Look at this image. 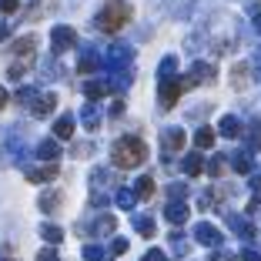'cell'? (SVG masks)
I'll return each mask as SVG.
<instances>
[{
  "mask_svg": "<svg viewBox=\"0 0 261 261\" xmlns=\"http://www.w3.org/2000/svg\"><path fill=\"white\" fill-rule=\"evenodd\" d=\"M111 158H114L117 168H138V164L147 161V144L141 138H134V134H127V138L114 141V147H111Z\"/></svg>",
  "mask_w": 261,
  "mask_h": 261,
  "instance_id": "cell-1",
  "label": "cell"
},
{
  "mask_svg": "<svg viewBox=\"0 0 261 261\" xmlns=\"http://www.w3.org/2000/svg\"><path fill=\"white\" fill-rule=\"evenodd\" d=\"M127 20H130V4L127 0H108V4L100 7V14L94 17L97 31H104V34H117Z\"/></svg>",
  "mask_w": 261,
  "mask_h": 261,
  "instance_id": "cell-2",
  "label": "cell"
},
{
  "mask_svg": "<svg viewBox=\"0 0 261 261\" xmlns=\"http://www.w3.org/2000/svg\"><path fill=\"white\" fill-rule=\"evenodd\" d=\"M130 61H134V50H130L127 44H111L108 54H104V67L108 70H121V67H127Z\"/></svg>",
  "mask_w": 261,
  "mask_h": 261,
  "instance_id": "cell-3",
  "label": "cell"
},
{
  "mask_svg": "<svg viewBox=\"0 0 261 261\" xmlns=\"http://www.w3.org/2000/svg\"><path fill=\"white\" fill-rule=\"evenodd\" d=\"M181 91H185V81H177V77L161 81V91H158V97H161V108L171 111V108L177 104V97H181Z\"/></svg>",
  "mask_w": 261,
  "mask_h": 261,
  "instance_id": "cell-4",
  "label": "cell"
},
{
  "mask_svg": "<svg viewBox=\"0 0 261 261\" xmlns=\"http://www.w3.org/2000/svg\"><path fill=\"white\" fill-rule=\"evenodd\" d=\"M74 44H77L74 27L61 23V27H54V31H50V47H54V54H64V50H70Z\"/></svg>",
  "mask_w": 261,
  "mask_h": 261,
  "instance_id": "cell-5",
  "label": "cell"
},
{
  "mask_svg": "<svg viewBox=\"0 0 261 261\" xmlns=\"http://www.w3.org/2000/svg\"><path fill=\"white\" fill-rule=\"evenodd\" d=\"M224 221H228V228L238 234V238H245V241H251V238H258L254 234V224L248 221V218H241V215H234V211H224Z\"/></svg>",
  "mask_w": 261,
  "mask_h": 261,
  "instance_id": "cell-6",
  "label": "cell"
},
{
  "mask_svg": "<svg viewBox=\"0 0 261 261\" xmlns=\"http://www.w3.org/2000/svg\"><path fill=\"white\" fill-rule=\"evenodd\" d=\"M61 174L57 164H40V168H23V177L31 181V185H47V181H54Z\"/></svg>",
  "mask_w": 261,
  "mask_h": 261,
  "instance_id": "cell-7",
  "label": "cell"
},
{
  "mask_svg": "<svg viewBox=\"0 0 261 261\" xmlns=\"http://www.w3.org/2000/svg\"><path fill=\"white\" fill-rule=\"evenodd\" d=\"M194 241H201V245H207V248H218L221 245V231H218L215 224H207V221H198L194 224Z\"/></svg>",
  "mask_w": 261,
  "mask_h": 261,
  "instance_id": "cell-8",
  "label": "cell"
},
{
  "mask_svg": "<svg viewBox=\"0 0 261 261\" xmlns=\"http://www.w3.org/2000/svg\"><path fill=\"white\" fill-rule=\"evenodd\" d=\"M185 130H181V127H168V130H164V134H161V151L164 154H174V151H181V147H185Z\"/></svg>",
  "mask_w": 261,
  "mask_h": 261,
  "instance_id": "cell-9",
  "label": "cell"
},
{
  "mask_svg": "<svg viewBox=\"0 0 261 261\" xmlns=\"http://www.w3.org/2000/svg\"><path fill=\"white\" fill-rule=\"evenodd\" d=\"M215 77V67L211 64H191V74L185 77V87H194V84H204V81H211Z\"/></svg>",
  "mask_w": 261,
  "mask_h": 261,
  "instance_id": "cell-10",
  "label": "cell"
},
{
  "mask_svg": "<svg viewBox=\"0 0 261 261\" xmlns=\"http://www.w3.org/2000/svg\"><path fill=\"white\" fill-rule=\"evenodd\" d=\"M188 215H191V211H188L185 201H168V207H164V218H168L171 224H185Z\"/></svg>",
  "mask_w": 261,
  "mask_h": 261,
  "instance_id": "cell-11",
  "label": "cell"
},
{
  "mask_svg": "<svg viewBox=\"0 0 261 261\" xmlns=\"http://www.w3.org/2000/svg\"><path fill=\"white\" fill-rule=\"evenodd\" d=\"M37 158H44L47 164H57V158H61V144H57V138H47L37 144Z\"/></svg>",
  "mask_w": 261,
  "mask_h": 261,
  "instance_id": "cell-12",
  "label": "cell"
},
{
  "mask_svg": "<svg viewBox=\"0 0 261 261\" xmlns=\"http://www.w3.org/2000/svg\"><path fill=\"white\" fill-rule=\"evenodd\" d=\"M100 64H104V61H100V54L94 50V47H87L84 54H81V61H77V70H81V74H94Z\"/></svg>",
  "mask_w": 261,
  "mask_h": 261,
  "instance_id": "cell-13",
  "label": "cell"
},
{
  "mask_svg": "<svg viewBox=\"0 0 261 261\" xmlns=\"http://www.w3.org/2000/svg\"><path fill=\"white\" fill-rule=\"evenodd\" d=\"M34 47H37V37L34 34H27V37H20V40H14V50L17 57H23V61H34Z\"/></svg>",
  "mask_w": 261,
  "mask_h": 261,
  "instance_id": "cell-14",
  "label": "cell"
},
{
  "mask_svg": "<svg viewBox=\"0 0 261 261\" xmlns=\"http://www.w3.org/2000/svg\"><path fill=\"white\" fill-rule=\"evenodd\" d=\"M218 134H221V138H238L241 134V121L234 114H224L221 121H218Z\"/></svg>",
  "mask_w": 261,
  "mask_h": 261,
  "instance_id": "cell-15",
  "label": "cell"
},
{
  "mask_svg": "<svg viewBox=\"0 0 261 261\" xmlns=\"http://www.w3.org/2000/svg\"><path fill=\"white\" fill-rule=\"evenodd\" d=\"M228 158H231V168L238 171V174H251L254 171V161H251L248 151H234V154H228Z\"/></svg>",
  "mask_w": 261,
  "mask_h": 261,
  "instance_id": "cell-16",
  "label": "cell"
},
{
  "mask_svg": "<svg viewBox=\"0 0 261 261\" xmlns=\"http://www.w3.org/2000/svg\"><path fill=\"white\" fill-rule=\"evenodd\" d=\"M54 108H57V97H54V94H44V97L34 100V117H50Z\"/></svg>",
  "mask_w": 261,
  "mask_h": 261,
  "instance_id": "cell-17",
  "label": "cell"
},
{
  "mask_svg": "<svg viewBox=\"0 0 261 261\" xmlns=\"http://www.w3.org/2000/svg\"><path fill=\"white\" fill-rule=\"evenodd\" d=\"M70 134H74V117H70V114H61L54 121V138L57 141H67Z\"/></svg>",
  "mask_w": 261,
  "mask_h": 261,
  "instance_id": "cell-18",
  "label": "cell"
},
{
  "mask_svg": "<svg viewBox=\"0 0 261 261\" xmlns=\"http://www.w3.org/2000/svg\"><path fill=\"white\" fill-rule=\"evenodd\" d=\"M114 201H117V207H121V211H130V207L138 204V194H134V188H117V191H114Z\"/></svg>",
  "mask_w": 261,
  "mask_h": 261,
  "instance_id": "cell-19",
  "label": "cell"
},
{
  "mask_svg": "<svg viewBox=\"0 0 261 261\" xmlns=\"http://www.w3.org/2000/svg\"><path fill=\"white\" fill-rule=\"evenodd\" d=\"M81 121H84V127H87V130H97V124H100V111H97V104H84V108H81Z\"/></svg>",
  "mask_w": 261,
  "mask_h": 261,
  "instance_id": "cell-20",
  "label": "cell"
},
{
  "mask_svg": "<svg viewBox=\"0 0 261 261\" xmlns=\"http://www.w3.org/2000/svg\"><path fill=\"white\" fill-rule=\"evenodd\" d=\"M181 168H185V174L198 177L201 171H204V158H201V154H188L185 161H181Z\"/></svg>",
  "mask_w": 261,
  "mask_h": 261,
  "instance_id": "cell-21",
  "label": "cell"
},
{
  "mask_svg": "<svg viewBox=\"0 0 261 261\" xmlns=\"http://www.w3.org/2000/svg\"><path fill=\"white\" fill-rule=\"evenodd\" d=\"M114 228H117L114 215H100V218H97V224L91 228V234H94V238H100V234H111Z\"/></svg>",
  "mask_w": 261,
  "mask_h": 261,
  "instance_id": "cell-22",
  "label": "cell"
},
{
  "mask_svg": "<svg viewBox=\"0 0 261 261\" xmlns=\"http://www.w3.org/2000/svg\"><path fill=\"white\" fill-rule=\"evenodd\" d=\"M134 231L144 234V238H154V218L151 215H134Z\"/></svg>",
  "mask_w": 261,
  "mask_h": 261,
  "instance_id": "cell-23",
  "label": "cell"
},
{
  "mask_svg": "<svg viewBox=\"0 0 261 261\" xmlns=\"http://www.w3.org/2000/svg\"><path fill=\"white\" fill-rule=\"evenodd\" d=\"M108 91H111V84H108V81H87V84H84V94H87V97H91V100L104 97V94H108Z\"/></svg>",
  "mask_w": 261,
  "mask_h": 261,
  "instance_id": "cell-24",
  "label": "cell"
},
{
  "mask_svg": "<svg viewBox=\"0 0 261 261\" xmlns=\"http://www.w3.org/2000/svg\"><path fill=\"white\" fill-rule=\"evenodd\" d=\"M40 238H44L47 245H61V241H64V231L57 228V224H40Z\"/></svg>",
  "mask_w": 261,
  "mask_h": 261,
  "instance_id": "cell-25",
  "label": "cell"
},
{
  "mask_svg": "<svg viewBox=\"0 0 261 261\" xmlns=\"http://www.w3.org/2000/svg\"><path fill=\"white\" fill-rule=\"evenodd\" d=\"M134 194H138V198L141 201H147V198H151V194H154V177H138V181H134Z\"/></svg>",
  "mask_w": 261,
  "mask_h": 261,
  "instance_id": "cell-26",
  "label": "cell"
},
{
  "mask_svg": "<svg viewBox=\"0 0 261 261\" xmlns=\"http://www.w3.org/2000/svg\"><path fill=\"white\" fill-rule=\"evenodd\" d=\"M248 151H261V121H251L248 124Z\"/></svg>",
  "mask_w": 261,
  "mask_h": 261,
  "instance_id": "cell-27",
  "label": "cell"
},
{
  "mask_svg": "<svg viewBox=\"0 0 261 261\" xmlns=\"http://www.w3.org/2000/svg\"><path fill=\"white\" fill-rule=\"evenodd\" d=\"M188 248H191V245H188V234H181V231H171V251H174L177 258H185Z\"/></svg>",
  "mask_w": 261,
  "mask_h": 261,
  "instance_id": "cell-28",
  "label": "cell"
},
{
  "mask_svg": "<svg viewBox=\"0 0 261 261\" xmlns=\"http://www.w3.org/2000/svg\"><path fill=\"white\" fill-rule=\"evenodd\" d=\"M194 144H198V151H207V147L215 144V130H211V127H201L198 134H194Z\"/></svg>",
  "mask_w": 261,
  "mask_h": 261,
  "instance_id": "cell-29",
  "label": "cell"
},
{
  "mask_svg": "<svg viewBox=\"0 0 261 261\" xmlns=\"http://www.w3.org/2000/svg\"><path fill=\"white\" fill-rule=\"evenodd\" d=\"M61 201H64L61 191H47V194H40V211H54Z\"/></svg>",
  "mask_w": 261,
  "mask_h": 261,
  "instance_id": "cell-30",
  "label": "cell"
},
{
  "mask_svg": "<svg viewBox=\"0 0 261 261\" xmlns=\"http://www.w3.org/2000/svg\"><path fill=\"white\" fill-rule=\"evenodd\" d=\"M174 74H177V57H164L161 67H158V77H161V81H168V77H174Z\"/></svg>",
  "mask_w": 261,
  "mask_h": 261,
  "instance_id": "cell-31",
  "label": "cell"
},
{
  "mask_svg": "<svg viewBox=\"0 0 261 261\" xmlns=\"http://www.w3.org/2000/svg\"><path fill=\"white\" fill-rule=\"evenodd\" d=\"M84 261H108V254H104V248L100 245H84Z\"/></svg>",
  "mask_w": 261,
  "mask_h": 261,
  "instance_id": "cell-32",
  "label": "cell"
},
{
  "mask_svg": "<svg viewBox=\"0 0 261 261\" xmlns=\"http://www.w3.org/2000/svg\"><path fill=\"white\" fill-rule=\"evenodd\" d=\"M224 158H228V154H218V158H211V161L204 164V171L211 177H221V171H224Z\"/></svg>",
  "mask_w": 261,
  "mask_h": 261,
  "instance_id": "cell-33",
  "label": "cell"
},
{
  "mask_svg": "<svg viewBox=\"0 0 261 261\" xmlns=\"http://www.w3.org/2000/svg\"><path fill=\"white\" fill-rule=\"evenodd\" d=\"M37 97H40V94L34 91V87H20V91H17V100H20V104H27V108H31Z\"/></svg>",
  "mask_w": 261,
  "mask_h": 261,
  "instance_id": "cell-34",
  "label": "cell"
},
{
  "mask_svg": "<svg viewBox=\"0 0 261 261\" xmlns=\"http://www.w3.org/2000/svg\"><path fill=\"white\" fill-rule=\"evenodd\" d=\"M185 194H188V188L181 185V181H174V185H168V198H171V201H181Z\"/></svg>",
  "mask_w": 261,
  "mask_h": 261,
  "instance_id": "cell-35",
  "label": "cell"
},
{
  "mask_svg": "<svg viewBox=\"0 0 261 261\" xmlns=\"http://www.w3.org/2000/svg\"><path fill=\"white\" fill-rule=\"evenodd\" d=\"M27 67H31V61H17L14 67H10V81H20V77L27 74Z\"/></svg>",
  "mask_w": 261,
  "mask_h": 261,
  "instance_id": "cell-36",
  "label": "cell"
},
{
  "mask_svg": "<svg viewBox=\"0 0 261 261\" xmlns=\"http://www.w3.org/2000/svg\"><path fill=\"white\" fill-rule=\"evenodd\" d=\"M141 261H171V258H168V254L161 251V248H151V251H147V254H144Z\"/></svg>",
  "mask_w": 261,
  "mask_h": 261,
  "instance_id": "cell-37",
  "label": "cell"
},
{
  "mask_svg": "<svg viewBox=\"0 0 261 261\" xmlns=\"http://www.w3.org/2000/svg\"><path fill=\"white\" fill-rule=\"evenodd\" d=\"M37 261H61V254H57L54 248H44V251L37 254Z\"/></svg>",
  "mask_w": 261,
  "mask_h": 261,
  "instance_id": "cell-38",
  "label": "cell"
},
{
  "mask_svg": "<svg viewBox=\"0 0 261 261\" xmlns=\"http://www.w3.org/2000/svg\"><path fill=\"white\" fill-rule=\"evenodd\" d=\"M127 251V238H114V245H111V254H124Z\"/></svg>",
  "mask_w": 261,
  "mask_h": 261,
  "instance_id": "cell-39",
  "label": "cell"
},
{
  "mask_svg": "<svg viewBox=\"0 0 261 261\" xmlns=\"http://www.w3.org/2000/svg\"><path fill=\"white\" fill-rule=\"evenodd\" d=\"M17 4H20V0H0V10H4V14H14Z\"/></svg>",
  "mask_w": 261,
  "mask_h": 261,
  "instance_id": "cell-40",
  "label": "cell"
},
{
  "mask_svg": "<svg viewBox=\"0 0 261 261\" xmlns=\"http://www.w3.org/2000/svg\"><path fill=\"white\" fill-rule=\"evenodd\" d=\"M207 261H238V258H234V254H228V251H215Z\"/></svg>",
  "mask_w": 261,
  "mask_h": 261,
  "instance_id": "cell-41",
  "label": "cell"
},
{
  "mask_svg": "<svg viewBox=\"0 0 261 261\" xmlns=\"http://www.w3.org/2000/svg\"><path fill=\"white\" fill-rule=\"evenodd\" d=\"M241 258H245V261H261V251H254V248H245V251H241Z\"/></svg>",
  "mask_w": 261,
  "mask_h": 261,
  "instance_id": "cell-42",
  "label": "cell"
},
{
  "mask_svg": "<svg viewBox=\"0 0 261 261\" xmlns=\"http://www.w3.org/2000/svg\"><path fill=\"white\" fill-rule=\"evenodd\" d=\"M111 114H114V117L124 114V100H114V104H111Z\"/></svg>",
  "mask_w": 261,
  "mask_h": 261,
  "instance_id": "cell-43",
  "label": "cell"
},
{
  "mask_svg": "<svg viewBox=\"0 0 261 261\" xmlns=\"http://www.w3.org/2000/svg\"><path fill=\"white\" fill-rule=\"evenodd\" d=\"M7 37H10V23L0 20V40H7Z\"/></svg>",
  "mask_w": 261,
  "mask_h": 261,
  "instance_id": "cell-44",
  "label": "cell"
},
{
  "mask_svg": "<svg viewBox=\"0 0 261 261\" xmlns=\"http://www.w3.org/2000/svg\"><path fill=\"white\" fill-rule=\"evenodd\" d=\"M7 100H10V94H7V91H0V111L7 108Z\"/></svg>",
  "mask_w": 261,
  "mask_h": 261,
  "instance_id": "cell-45",
  "label": "cell"
},
{
  "mask_svg": "<svg viewBox=\"0 0 261 261\" xmlns=\"http://www.w3.org/2000/svg\"><path fill=\"white\" fill-rule=\"evenodd\" d=\"M254 27H258V34H261V17H258V20H254Z\"/></svg>",
  "mask_w": 261,
  "mask_h": 261,
  "instance_id": "cell-46",
  "label": "cell"
}]
</instances>
